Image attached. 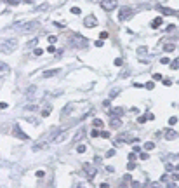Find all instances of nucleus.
Instances as JSON below:
<instances>
[{
	"label": "nucleus",
	"mask_w": 179,
	"mask_h": 188,
	"mask_svg": "<svg viewBox=\"0 0 179 188\" xmlns=\"http://www.w3.org/2000/svg\"><path fill=\"white\" fill-rule=\"evenodd\" d=\"M68 44H70L71 47H75V49H84L87 47V38L85 37H82L80 33H73L70 38H68Z\"/></svg>",
	"instance_id": "obj_1"
},
{
	"label": "nucleus",
	"mask_w": 179,
	"mask_h": 188,
	"mask_svg": "<svg viewBox=\"0 0 179 188\" xmlns=\"http://www.w3.org/2000/svg\"><path fill=\"white\" fill-rule=\"evenodd\" d=\"M17 47V40L16 38H7V40H4V42L0 44V51L4 54H11L14 52Z\"/></svg>",
	"instance_id": "obj_2"
},
{
	"label": "nucleus",
	"mask_w": 179,
	"mask_h": 188,
	"mask_svg": "<svg viewBox=\"0 0 179 188\" xmlns=\"http://www.w3.org/2000/svg\"><path fill=\"white\" fill-rule=\"evenodd\" d=\"M99 6H101L103 11L110 12V11H113V9H117L118 2H117V0H101V2H99Z\"/></svg>",
	"instance_id": "obj_3"
},
{
	"label": "nucleus",
	"mask_w": 179,
	"mask_h": 188,
	"mask_svg": "<svg viewBox=\"0 0 179 188\" xmlns=\"http://www.w3.org/2000/svg\"><path fill=\"white\" fill-rule=\"evenodd\" d=\"M84 171L87 172V178L89 179H92L94 176H96V172H98V169L92 166V164H84Z\"/></svg>",
	"instance_id": "obj_4"
},
{
	"label": "nucleus",
	"mask_w": 179,
	"mask_h": 188,
	"mask_svg": "<svg viewBox=\"0 0 179 188\" xmlns=\"http://www.w3.org/2000/svg\"><path fill=\"white\" fill-rule=\"evenodd\" d=\"M38 26H40V23H38V21H30V23H24V25H21L19 28H23L24 32H33V30H37Z\"/></svg>",
	"instance_id": "obj_5"
},
{
	"label": "nucleus",
	"mask_w": 179,
	"mask_h": 188,
	"mask_svg": "<svg viewBox=\"0 0 179 188\" xmlns=\"http://www.w3.org/2000/svg\"><path fill=\"white\" fill-rule=\"evenodd\" d=\"M130 14H132V9H130V7H122V9H120V14H118V19L120 21H125Z\"/></svg>",
	"instance_id": "obj_6"
},
{
	"label": "nucleus",
	"mask_w": 179,
	"mask_h": 188,
	"mask_svg": "<svg viewBox=\"0 0 179 188\" xmlns=\"http://www.w3.org/2000/svg\"><path fill=\"white\" fill-rule=\"evenodd\" d=\"M84 25H85L87 28H94V26H98V19H96V16H87L85 19H84Z\"/></svg>",
	"instance_id": "obj_7"
},
{
	"label": "nucleus",
	"mask_w": 179,
	"mask_h": 188,
	"mask_svg": "<svg viewBox=\"0 0 179 188\" xmlns=\"http://www.w3.org/2000/svg\"><path fill=\"white\" fill-rule=\"evenodd\" d=\"M14 134H16L19 140H28V134H24V132H23V129L19 127V125H14Z\"/></svg>",
	"instance_id": "obj_8"
},
{
	"label": "nucleus",
	"mask_w": 179,
	"mask_h": 188,
	"mask_svg": "<svg viewBox=\"0 0 179 188\" xmlns=\"http://www.w3.org/2000/svg\"><path fill=\"white\" fill-rule=\"evenodd\" d=\"M163 138H165V140H176V138H177V132H176V131L174 129H167L165 131V134H163Z\"/></svg>",
	"instance_id": "obj_9"
},
{
	"label": "nucleus",
	"mask_w": 179,
	"mask_h": 188,
	"mask_svg": "<svg viewBox=\"0 0 179 188\" xmlns=\"http://www.w3.org/2000/svg\"><path fill=\"white\" fill-rule=\"evenodd\" d=\"M163 51H165V52H172L174 49H176V37L172 38V42H167L165 44V47H162Z\"/></svg>",
	"instance_id": "obj_10"
},
{
	"label": "nucleus",
	"mask_w": 179,
	"mask_h": 188,
	"mask_svg": "<svg viewBox=\"0 0 179 188\" xmlns=\"http://www.w3.org/2000/svg\"><path fill=\"white\" fill-rule=\"evenodd\" d=\"M59 68H54V70H47V71H43V79H50V77H54V75H59Z\"/></svg>",
	"instance_id": "obj_11"
},
{
	"label": "nucleus",
	"mask_w": 179,
	"mask_h": 188,
	"mask_svg": "<svg viewBox=\"0 0 179 188\" xmlns=\"http://www.w3.org/2000/svg\"><path fill=\"white\" fill-rule=\"evenodd\" d=\"M110 125H111L113 129H118L120 125H122V120H120V117H111V120H110Z\"/></svg>",
	"instance_id": "obj_12"
},
{
	"label": "nucleus",
	"mask_w": 179,
	"mask_h": 188,
	"mask_svg": "<svg viewBox=\"0 0 179 188\" xmlns=\"http://www.w3.org/2000/svg\"><path fill=\"white\" fill-rule=\"evenodd\" d=\"M84 136H85V129L82 127V129H78V132H76V134L73 136V143H76V141H80L82 138H84Z\"/></svg>",
	"instance_id": "obj_13"
},
{
	"label": "nucleus",
	"mask_w": 179,
	"mask_h": 188,
	"mask_svg": "<svg viewBox=\"0 0 179 188\" xmlns=\"http://www.w3.org/2000/svg\"><path fill=\"white\" fill-rule=\"evenodd\" d=\"M157 9L160 12H162V14H176V11H172V9H169V7H163V6H157Z\"/></svg>",
	"instance_id": "obj_14"
},
{
	"label": "nucleus",
	"mask_w": 179,
	"mask_h": 188,
	"mask_svg": "<svg viewBox=\"0 0 179 188\" xmlns=\"http://www.w3.org/2000/svg\"><path fill=\"white\" fill-rule=\"evenodd\" d=\"M110 115H111V117H122V115H124V108H113V110L110 112Z\"/></svg>",
	"instance_id": "obj_15"
},
{
	"label": "nucleus",
	"mask_w": 179,
	"mask_h": 188,
	"mask_svg": "<svg viewBox=\"0 0 179 188\" xmlns=\"http://www.w3.org/2000/svg\"><path fill=\"white\" fill-rule=\"evenodd\" d=\"M162 21H163L162 17H155V19H153V21L150 23V26H151V28H158L160 25H162Z\"/></svg>",
	"instance_id": "obj_16"
},
{
	"label": "nucleus",
	"mask_w": 179,
	"mask_h": 188,
	"mask_svg": "<svg viewBox=\"0 0 179 188\" xmlns=\"http://www.w3.org/2000/svg\"><path fill=\"white\" fill-rule=\"evenodd\" d=\"M71 110H73V105H71V103H68V105H66V106L63 108V112H61V115H63V117H66V115H68V113H70Z\"/></svg>",
	"instance_id": "obj_17"
},
{
	"label": "nucleus",
	"mask_w": 179,
	"mask_h": 188,
	"mask_svg": "<svg viewBox=\"0 0 179 188\" xmlns=\"http://www.w3.org/2000/svg\"><path fill=\"white\" fill-rule=\"evenodd\" d=\"M9 71H11V68H9L7 63H0V73H4V75H6V73H9Z\"/></svg>",
	"instance_id": "obj_18"
},
{
	"label": "nucleus",
	"mask_w": 179,
	"mask_h": 188,
	"mask_svg": "<svg viewBox=\"0 0 179 188\" xmlns=\"http://www.w3.org/2000/svg\"><path fill=\"white\" fill-rule=\"evenodd\" d=\"M42 148H47V143H45V141H40V143H37V145L33 146V152H38V150H42Z\"/></svg>",
	"instance_id": "obj_19"
},
{
	"label": "nucleus",
	"mask_w": 179,
	"mask_h": 188,
	"mask_svg": "<svg viewBox=\"0 0 179 188\" xmlns=\"http://www.w3.org/2000/svg\"><path fill=\"white\" fill-rule=\"evenodd\" d=\"M35 91H37V87H35V86H30L26 89V96H33V94H35Z\"/></svg>",
	"instance_id": "obj_20"
},
{
	"label": "nucleus",
	"mask_w": 179,
	"mask_h": 188,
	"mask_svg": "<svg viewBox=\"0 0 179 188\" xmlns=\"http://www.w3.org/2000/svg\"><path fill=\"white\" fill-rule=\"evenodd\" d=\"M94 127H96V129H98V127H99V129H101V127H103V120H101V118H94Z\"/></svg>",
	"instance_id": "obj_21"
},
{
	"label": "nucleus",
	"mask_w": 179,
	"mask_h": 188,
	"mask_svg": "<svg viewBox=\"0 0 179 188\" xmlns=\"http://www.w3.org/2000/svg\"><path fill=\"white\" fill-rule=\"evenodd\" d=\"M130 179H132V178H130V174H125V176L122 178V181H120V183H122V185H129Z\"/></svg>",
	"instance_id": "obj_22"
},
{
	"label": "nucleus",
	"mask_w": 179,
	"mask_h": 188,
	"mask_svg": "<svg viewBox=\"0 0 179 188\" xmlns=\"http://www.w3.org/2000/svg\"><path fill=\"white\" fill-rule=\"evenodd\" d=\"M153 148H155V143H153V141H148V143H144V150H153Z\"/></svg>",
	"instance_id": "obj_23"
},
{
	"label": "nucleus",
	"mask_w": 179,
	"mask_h": 188,
	"mask_svg": "<svg viewBox=\"0 0 179 188\" xmlns=\"http://www.w3.org/2000/svg\"><path fill=\"white\" fill-rule=\"evenodd\" d=\"M87 150V146H85V143H82V145H78L76 146V152H78V153H84V152Z\"/></svg>",
	"instance_id": "obj_24"
},
{
	"label": "nucleus",
	"mask_w": 179,
	"mask_h": 188,
	"mask_svg": "<svg viewBox=\"0 0 179 188\" xmlns=\"http://www.w3.org/2000/svg\"><path fill=\"white\" fill-rule=\"evenodd\" d=\"M4 2H6V4H9V6H17L21 0H4Z\"/></svg>",
	"instance_id": "obj_25"
},
{
	"label": "nucleus",
	"mask_w": 179,
	"mask_h": 188,
	"mask_svg": "<svg viewBox=\"0 0 179 188\" xmlns=\"http://www.w3.org/2000/svg\"><path fill=\"white\" fill-rule=\"evenodd\" d=\"M170 68H172V70H177V68H179V63H177V59H174L172 63H170Z\"/></svg>",
	"instance_id": "obj_26"
},
{
	"label": "nucleus",
	"mask_w": 179,
	"mask_h": 188,
	"mask_svg": "<svg viewBox=\"0 0 179 188\" xmlns=\"http://www.w3.org/2000/svg\"><path fill=\"white\" fill-rule=\"evenodd\" d=\"M24 110H30V112H35V110H37V105H26V106H24Z\"/></svg>",
	"instance_id": "obj_27"
},
{
	"label": "nucleus",
	"mask_w": 179,
	"mask_h": 188,
	"mask_svg": "<svg viewBox=\"0 0 179 188\" xmlns=\"http://www.w3.org/2000/svg\"><path fill=\"white\" fill-rule=\"evenodd\" d=\"M33 54H35V56H42V54H43V49H40V47L35 49V51H33Z\"/></svg>",
	"instance_id": "obj_28"
},
{
	"label": "nucleus",
	"mask_w": 179,
	"mask_h": 188,
	"mask_svg": "<svg viewBox=\"0 0 179 188\" xmlns=\"http://www.w3.org/2000/svg\"><path fill=\"white\" fill-rule=\"evenodd\" d=\"M169 124H170V125H176V124H177V117H170L169 118Z\"/></svg>",
	"instance_id": "obj_29"
},
{
	"label": "nucleus",
	"mask_w": 179,
	"mask_h": 188,
	"mask_svg": "<svg viewBox=\"0 0 179 188\" xmlns=\"http://www.w3.org/2000/svg\"><path fill=\"white\" fill-rule=\"evenodd\" d=\"M134 167H136V164H134V160H129V164H127V169H129V171H132Z\"/></svg>",
	"instance_id": "obj_30"
},
{
	"label": "nucleus",
	"mask_w": 179,
	"mask_h": 188,
	"mask_svg": "<svg viewBox=\"0 0 179 188\" xmlns=\"http://www.w3.org/2000/svg\"><path fill=\"white\" fill-rule=\"evenodd\" d=\"M115 65H117V66H122V65H124V59H122V58H117V59H115Z\"/></svg>",
	"instance_id": "obj_31"
},
{
	"label": "nucleus",
	"mask_w": 179,
	"mask_h": 188,
	"mask_svg": "<svg viewBox=\"0 0 179 188\" xmlns=\"http://www.w3.org/2000/svg\"><path fill=\"white\" fill-rule=\"evenodd\" d=\"M37 42H38V38H33L32 42H28V47H35V45H37Z\"/></svg>",
	"instance_id": "obj_32"
},
{
	"label": "nucleus",
	"mask_w": 179,
	"mask_h": 188,
	"mask_svg": "<svg viewBox=\"0 0 179 188\" xmlns=\"http://www.w3.org/2000/svg\"><path fill=\"white\" fill-rule=\"evenodd\" d=\"M49 113H50V106H47V108H45V110L42 112V115H43V117H49Z\"/></svg>",
	"instance_id": "obj_33"
},
{
	"label": "nucleus",
	"mask_w": 179,
	"mask_h": 188,
	"mask_svg": "<svg viewBox=\"0 0 179 188\" xmlns=\"http://www.w3.org/2000/svg\"><path fill=\"white\" fill-rule=\"evenodd\" d=\"M118 89H115V91H111V92H110V98H117V96H118Z\"/></svg>",
	"instance_id": "obj_34"
},
{
	"label": "nucleus",
	"mask_w": 179,
	"mask_h": 188,
	"mask_svg": "<svg viewBox=\"0 0 179 188\" xmlns=\"http://www.w3.org/2000/svg\"><path fill=\"white\" fill-rule=\"evenodd\" d=\"M143 87H146V89H153V87H155V84H153V82H146Z\"/></svg>",
	"instance_id": "obj_35"
},
{
	"label": "nucleus",
	"mask_w": 179,
	"mask_h": 188,
	"mask_svg": "<svg viewBox=\"0 0 179 188\" xmlns=\"http://www.w3.org/2000/svg\"><path fill=\"white\" fill-rule=\"evenodd\" d=\"M160 181H162V183H169V174H163V176L160 178Z\"/></svg>",
	"instance_id": "obj_36"
},
{
	"label": "nucleus",
	"mask_w": 179,
	"mask_h": 188,
	"mask_svg": "<svg viewBox=\"0 0 179 188\" xmlns=\"http://www.w3.org/2000/svg\"><path fill=\"white\" fill-rule=\"evenodd\" d=\"M137 54L141 56V54H146V47H139L137 49Z\"/></svg>",
	"instance_id": "obj_37"
},
{
	"label": "nucleus",
	"mask_w": 179,
	"mask_h": 188,
	"mask_svg": "<svg viewBox=\"0 0 179 188\" xmlns=\"http://www.w3.org/2000/svg\"><path fill=\"white\" fill-rule=\"evenodd\" d=\"M139 153H141V152H139ZM139 159H141V160H148L150 157H148V153H141V155H139Z\"/></svg>",
	"instance_id": "obj_38"
},
{
	"label": "nucleus",
	"mask_w": 179,
	"mask_h": 188,
	"mask_svg": "<svg viewBox=\"0 0 179 188\" xmlns=\"http://www.w3.org/2000/svg\"><path fill=\"white\" fill-rule=\"evenodd\" d=\"M153 80H162V75L160 73H153Z\"/></svg>",
	"instance_id": "obj_39"
},
{
	"label": "nucleus",
	"mask_w": 179,
	"mask_h": 188,
	"mask_svg": "<svg viewBox=\"0 0 179 188\" xmlns=\"http://www.w3.org/2000/svg\"><path fill=\"white\" fill-rule=\"evenodd\" d=\"M163 86H170V84H172V80H170V79H163Z\"/></svg>",
	"instance_id": "obj_40"
},
{
	"label": "nucleus",
	"mask_w": 179,
	"mask_h": 188,
	"mask_svg": "<svg viewBox=\"0 0 179 188\" xmlns=\"http://www.w3.org/2000/svg\"><path fill=\"white\" fill-rule=\"evenodd\" d=\"M169 61H170L169 58H162V59H160V63H162V65H169Z\"/></svg>",
	"instance_id": "obj_41"
},
{
	"label": "nucleus",
	"mask_w": 179,
	"mask_h": 188,
	"mask_svg": "<svg viewBox=\"0 0 179 188\" xmlns=\"http://www.w3.org/2000/svg\"><path fill=\"white\" fill-rule=\"evenodd\" d=\"M91 136H92V138H98V136H99V131H98V129H94L92 132H91Z\"/></svg>",
	"instance_id": "obj_42"
},
{
	"label": "nucleus",
	"mask_w": 179,
	"mask_h": 188,
	"mask_svg": "<svg viewBox=\"0 0 179 188\" xmlns=\"http://www.w3.org/2000/svg\"><path fill=\"white\" fill-rule=\"evenodd\" d=\"M115 155V150H108V152H106V157H108V159H110V157H113Z\"/></svg>",
	"instance_id": "obj_43"
},
{
	"label": "nucleus",
	"mask_w": 179,
	"mask_h": 188,
	"mask_svg": "<svg viewBox=\"0 0 179 188\" xmlns=\"http://www.w3.org/2000/svg\"><path fill=\"white\" fill-rule=\"evenodd\" d=\"M146 120H148L146 117H139V118H137V122H139V124H144V122H146Z\"/></svg>",
	"instance_id": "obj_44"
},
{
	"label": "nucleus",
	"mask_w": 179,
	"mask_h": 188,
	"mask_svg": "<svg viewBox=\"0 0 179 188\" xmlns=\"http://www.w3.org/2000/svg\"><path fill=\"white\" fill-rule=\"evenodd\" d=\"M101 138H110V132L108 131H103V132H101Z\"/></svg>",
	"instance_id": "obj_45"
},
{
	"label": "nucleus",
	"mask_w": 179,
	"mask_h": 188,
	"mask_svg": "<svg viewBox=\"0 0 179 188\" xmlns=\"http://www.w3.org/2000/svg\"><path fill=\"white\" fill-rule=\"evenodd\" d=\"M172 30H176V26H174V25H170V26H167V28H165V32H172Z\"/></svg>",
	"instance_id": "obj_46"
},
{
	"label": "nucleus",
	"mask_w": 179,
	"mask_h": 188,
	"mask_svg": "<svg viewBox=\"0 0 179 188\" xmlns=\"http://www.w3.org/2000/svg\"><path fill=\"white\" fill-rule=\"evenodd\" d=\"M56 40H58V37H54V35H50V37H49V42H50V44H54Z\"/></svg>",
	"instance_id": "obj_47"
},
{
	"label": "nucleus",
	"mask_w": 179,
	"mask_h": 188,
	"mask_svg": "<svg viewBox=\"0 0 179 188\" xmlns=\"http://www.w3.org/2000/svg\"><path fill=\"white\" fill-rule=\"evenodd\" d=\"M42 176H45V172L40 169V171H37V178H42Z\"/></svg>",
	"instance_id": "obj_48"
},
{
	"label": "nucleus",
	"mask_w": 179,
	"mask_h": 188,
	"mask_svg": "<svg viewBox=\"0 0 179 188\" xmlns=\"http://www.w3.org/2000/svg\"><path fill=\"white\" fill-rule=\"evenodd\" d=\"M129 73H130L129 70H124V71H122V75H120V77H124V79H125V77H129Z\"/></svg>",
	"instance_id": "obj_49"
},
{
	"label": "nucleus",
	"mask_w": 179,
	"mask_h": 188,
	"mask_svg": "<svg viewBox=\"0 0 179 188\" xmlns=\"http://www.w3.org/2000/svg\"><path fill=\"white\" fill-rule=\"evenodd\" d=\"M71 12H73V14H80V9H78V7H73V9H71Z\"/></svg>",
	"instance_id": "obj_50"
},
{
	"label": "nucleus",
	"mask_w": 179,
	"mask_h": 188,
	"mask_svg": "<svg viewBox=\"0 0 179 188\" xmlns=\"http://www.w3.org/2000/svg\"><path fill=\"white\" fill-rule=\"evenodd\" d=\"M139 152H141V146L136 145V146H134V153H139Z\"/></svg>",
	"instance_id": "obj_51"
},
{
	"label": "nucleus",
	"mask_w": 179,
	"mask_h": 188,
	"mask_svg": "<svg viewBox=\"0 0 179 188\" xmlns=\"http://www.w3.org/2000/svg\"><path fill=\"white\" fill-rule=\"evenodd\" d=\"M104 38H108V32H103V33H101V40H104Z\"/></svg>",
	"instance_id": "obj_52"
},
{
	"label": "nucleus",
	"mask_w": 179,
	"mask_h": 188,
	"mask_svg": "<svg viewBox=\"0 0 179 188\" xmlns=\"http://www.w3.org/2000/svg\"><path fill=\"white\" fill-rule=\"evenodd\" d=\"M47 51H49V52H56V47H54V45H49V47H47Z\"/></svg>",
	"instance_id": "obj_53"
},
{
	"label": "nucleus",
	"mask_w": 179,
	"mask_h": 188,
	"mask_svg": "<svg viewBox=\"0 0 179 188\" xmlns=\"http://www.w3.org/2000/svg\"><path fill=\"white\" fill-rule=\"evenodd\" d=\"M106 171H108V172H115V167H111V166H106Z\"/></svg>",
	"instance_id": "obj_54"
},
{
	"label": "nucleus",
	"mask_w": 179,
	"mask_h": 188,
	"mask_svg": "<svg viewBox=\"0 0 179 188\" xmlns=\"http://www.w3.org/2000/svg\"><path fill=\"white\" fill-rule=\"evenodd\" d=\"M94 45H96V47H103V40H98V42L94 44Z\"/></svg>",
	"instance_id": "obj_55"
},
{
	"label": "nucleus",
	"mask_w": 179,
	"mask_h": 188,
	"mask_svg": "<svg viewBox=\"0 0 179 188\" xmlns=\"http://www.w3.org/2000/svg\"><path fill=\"white\" fill-rule=\"evenodd\" d=\"M129 160H136V153H130V155H129Z\"/></svg>",
	"instance_id": "obj_56"
},
{
	"label": "nucleus",
	"mask_w": 179,
	"mask_h": 188,
	"mask_svg": "<svg viewBox=\"0 0 179 188\" xmlns=\"http://www.w3.org/2000/svg\"><path fill=\"white\" fill-rule=\"evenodd\" d=\"M146 118H148V120H153L155 117H153V113H148V115H146Z\"/></svg>",
	"instance_id": "obj_57"
},
{
	"label": "nucleus",
	"mask_w": 179,
	"mask_h": 188,
	"mask_svg": "<svg viewBox=\"0 0 179 188\" xmlns=\"http://www.w3.org/2000/svg\"><path fill=\"white\" fill-rule=\"evenodd\" d=\"M24 2H26V4H32V2H33V0H24Z\"/></svg>",
	"instance_id": "obj_58"
}]
</instances>
